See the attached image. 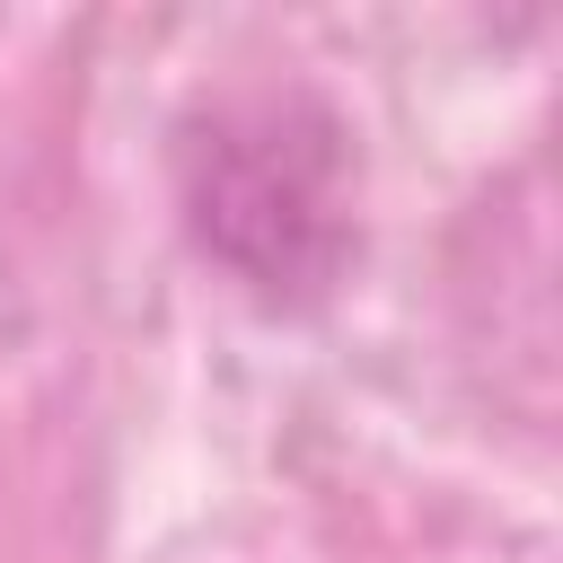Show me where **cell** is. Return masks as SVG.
<instances>
[{
  "mask_svg": "<svg viewBox=\"0 0 563 563\" xmlns=\"http://www.w3.org/2000/svg\"><path fill=\"white\" fill-rule=\"evenodd\" d=\"M282 114H255V123H220V141L202 150V176H194V238L238 264L246 282H317L343 246V202H334V167H325V141H290V158L273 150Z\"/></svg>",
  "mask_w": 563,
  "mask_h": 563,
  "instance_id": "1",
  "label": "cell"
}]
</instances>
